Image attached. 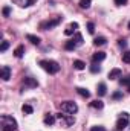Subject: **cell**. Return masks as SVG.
I'll use <instances>...</instances> for the list:
<instances>
[{
  "label": "cell",
  "mask_w": 130,
  "mask_h": 131,
  "mask_svg": "<svg viewBox=\"0 0 130 131\" xmlns=\"http://www.w3.org/2000/svg\"><path fill=\"white\" fill-rule=\"evenodd\" d=\"M90 3H92V0H80V8L89 9L90 8Z\"/></svg>",
  "instance_id": "obj_23"
},
{
  "label": "cell",
  "mask_w": 130,
  "mask_h": 131,
  "mask_svg": "<svg viewBox=\"0 0 130 131\" xmlns=\"http://www.w3.org/2000/svg\"><path fill=\"white\" fill-rule=\"evenodd\" d=\"M112 98L115 99V101H118V99H123V93H121V92H115V93L112 95Z\"/></svg>",
  "instance_id": "obj_29"
},
{
  "label": "cell",
  "mask_w": 130,
  "mask_h": 131,
  "mask_svg": "<svg viewBox=\"0 0 130 131\" xmlns=\"http://www.w3.org/2000/svg\"><path fill=\"white\" fill-rule=\"evenodd\" d=\"M119 116H121V117H127V119H129V113H126V111H124V113H121Z\"/></svg>",
  "instance_id": "obj_36"
},
{
  "label": "cell",
  "mask_w": 130,
  "mask_h": 131,
  "mask_svg": "<svg viewBox=\"0 0 130 131\" xmlns=\"http://www.w3.org/2000/svg\"><path fill=\"white\" fill-rule=\"evenodd\" d=\"M78 46L73 43V40H69V41H66V44H64V49L66 50H75Z\"/></svg>",
  "instance_id": "obj_18"
},
{
  "label": "cell",
  "mask_w": 130,
  "mask_h": 131,
  "mask_svg": "<svg viewBox=\"0 0 130 131\" xmlns=\"http://www.w3.org/2000/svg\"><path fill=\"white\" fill-rule=\"evenodd\" d=\"M69 26H70L72 29H78V23H70Z\"/></svg>",
  "instance_id": "obj_35"
},
{
  "label": "cell",
  "mask_w": 130,
  "mask_h": 131,
  "mask_svg": "<svg viewBox=\"0 0 130 131\" xmlns=\"http://www.w3.org/2000/svg\"><path fill=\"white\" fill-rule=\"evenodd\" d=\"M64 121H66V125H67V127H70V125L75 124V117H73L72 114H67V113L64 114Z\"/></svg>",
  "instance_id": "obj_19"
},
{
  "label": "cell",
  "mask_w": 130,
  "mask_h": 131,
  "mask_svg": "<svg viewBox=\"0 0 130 131\" xmlns=\"http://www.w3.org/2000/svg\"><path fill=\"white\" fill-rule=\"evenodd\" d=\"M119 84H121V85H129L130 84V76H127V78H121V79H119Z\"/></svg>",
  "instance_id": "obj_28"
},
{
  "label": "cell",
  "mask_w": 130,
  "mask_h": 131,
  "mask_svg": "<svg viewBox=\"0 0 130 131\" xmlns=\"http://www.w3.org/2000/svg\"><path fill=\"white\" fill-rule=\"evenodd\" d=\"M26 40H28V41H31L32 44H37V46H38V44H40V41H41V40H40V37L32 35V34H28V35H26Z\"/></svg>",
  "instance_id": "obj_14"
},
{
  "label": "cell",
  "mask_w": 130,
  "mask_h": 131,
  "mask_svg": "<svg viewBox=\"0 0 130 131\" xmlns=\"http://www.w3.org/2000/svg\"><path fill=\"white\" fill-rule=\"evenodd\" d=\"M90 107H92V108H97V110H101V108H103V107H104V102H103V101H92V102H90Z\"/></svg>",
  "instance_id": "obj_20"
},
{
  "label": "cell",
  "mask_w": 130,
  "mask_h": 131,
  "mask_svg": "<svg viewBox=\"0 0 130 131\" xmlns=\"http://www.w3.org/2000/svg\"><path fill=\"white\" fill-rule=\"evenodd\" d=\"M127 28H129V29H130V21H129V25H127Z\"/></svg>",
  "instance_id": "obj_37"
},
{
  "label": "cell",
  "mask_w": 130,
  "mask_h": 131,
  "mask_svg": "<svg viewBox=\"0 0 130 131\" xmlns=\"http://www.w3.org/2000/svg\"><path fill=\"white\" fill-rule=\"evenodd\" d=\"M2 12H3V15H5V17H8V15L11 14V8H9V6H5Z\"/></svg>",
  "instance_id": "obj_30"
},
{
  "label": "cell",
  "mask_w": 130,
  "mask_h": 131,
  "mask_svg": "<svg viewBox=\"0 0 130 131\" xmlns=\"http://www.w3.org/2000/svg\"><path fill=\"white\" fill-rule=\"evenodd\" d=\"M77 93H78L81 98H89V96H90V92H89L87 89H83V87H78V89H77Z\"/></svg>",
  "instance_id": "obj_15"
},
{
  "label": "cell",
  "mask_w": 130,
  "mask_h": 131,
  "mask_svg": "<svg viewBox=\"0 0 130 131\" xmlns=\"http://www.w3.org/2000/svg\"><path fill=\"white\" fill-rule=\"evenodd\" d=\"M98 96L101 98V96H106V93H107V87H106V84L104 82H99L98 84V90H97Z\"/></svg>",
  "instance_id": "obj_12"
},
{
  "label": "cell",
  "mask_w": 130,
  "mask_h": 131,
  "mask_svg": "<svg viewBox=\"0 0 130 131\" xmlns=\"http://www.w3.org/2000/svg\"><path fill=\"white\" fill-rule=\"evenodd\" d=\"M22 111H23L25 114H32L34 108L29 105V104H23V107H22Z\"/></svg>",
  "instance_id": "obj_21"
},
{
  "label": "cell",
  "mask_w": 130,
  "mask_h": 131,
  "mask_svg": "<svg viewBox=\"0 0 130 131\" xmlns=\"http://www.w3.org/2000/svg\"><path fill=\"white\" fill-rule=\"evenodd\" d=\"M60 108H61L63 113H67V114H73V113L78 111V105L73 101H66V102H63L60 105Z\"/></svg>",
  "instance_id": "obj_4"
},
{
  "label": "cell",
  "mask_w": 130,
  "mask_h": 131,
  "mask_svg": "<svg viewBox=\"0 0 130 131\" xmlns=\"http://www.w3.org/2000/svg\"><path fill=\"white\" fill-rule=\"evenodd\" d=\"M23 84H25V87H29V89L38 87V81L35 78H29V76H25L23 78Z\"/></svg>",
  "instance_id": "obj_5"
},
{
  "label": "cell",
  "mask_w": 130,
  "mask_h": 131,
  "mask_svg": "<svg viewBox=\"0 0 130 131\" xmlns=\"http://www.w3.org/2000/svg\"><path fill=\"white\" fill-rule=\"evenodd\" d=\"M103 60H106V52H95L92 55V61L94 63H101Z\"/></svg>",
  "instance_id": "obj_9"
},
{
  "label": "cell",
  "mask_w": 130,
  "mask_h": 131,
  "mask_svg": "<svg viewBox=\"0 0 130 131\" xmlns=\"http://www.w3.org/2000/svg\"><path fill=\"white\" fill-rule=\"evenodd\" d=\"M0 121H2V130L3 131H15L17 130V121L12 116L3 114Z\"/></svg>",
  "instance_id": "obj_1"
},
{
  "label": "cell",
  "mask_w": 130,
  "mask_h": 131,
  "mask_svg": "<svg viewBox=\"0 0 130 131\" xmlns=\"http://www.w3.org/2000/svg\"><path fill=\"white\" fill-rule=\"evenodd\" d=\"M84 67H86V63H84V61H81V60H75V61H73V69H77V70H84Z\"/></svg>",
  "instance_id": "obj_16"
},
{
  "label": "cell",
  "mask_w": 130,
  "mask_h": 131,
  "mask_svg": "<svg viewBox=\"0 0 130 131\" xmlns=\"http://www.w3.org/2000/svg\"><path fill=\"white\" fill-rule=\"evenodd\" d=\"M118 46H119V47H126V46H127V41H126L124 38H119V40H118Z\"/></svg>",
  "instance_id": "obj_31"
},
{
  "label": "cell",
  "mask_w": 130,
  "mask_h": 131,
  "mask_svg": "<svg viewBox=\"0 0 130 131\" xmlns=\"http://www.w3.org/2000/svg\"><path fill=\"white\" fill-rule=\"evenodd\" d=\"M115 3H116L118 6H123V5H126V3H127V0H115Z\"/></svg>",
  "instance_id": "obj_34"
},
{
  "label": "cell",
  "mask_w": 130,
  "mask_h": 131,
  "mask_svg": "<svg viewBox=\"0 0 130 131\" xmlns=\"http://www.w3.org/2000/svg\"><path fill=\"white\" fill-rule=\"evenodd\" d=\"M87 32L90 34V35H94V34H95V25H94L92 21H89V23H87Z\"/></svg>",
  "instance_id": "obj_26"
},
{
  "label": "cell",
  "mask_w": 130,
  "mask_h": 131,
  "mask_svg": "<svg viewBox=\"0 0 130 131\" xmlns=\"http://www.w3.org/2000/svg\"><path fill=\"white\" fill-rule=\"evenodd\" d=\"M15 5H18L20 8H28V6H32L35 3V0H12Z\"/></svg>",
  "instance_id": "obj_8"
},
{
  "label": "cell",
  "mask_w": 130,
  "mask_h": 131,
  "mask_svg": "<svg viewBox=\"0 0 130 131\" xmlns=\"http://www.w3.org/2000/svg\"><path fill=\"white\" fill-rule=\"evenodd\" d=\"M90 131H106V128H104V127H101V125H95V127H92V128H90Z\"/></svg>",
  "instance_id": "obj_32"
},
{
  "label": "cell",
  "mask_w": 130,
  "mask_h": 131,
  "mask_svg": "<svg viewBox=\"0 0 130 131\" xmlns=\"http://www.w3.org/2000/svg\"><path fill=\"white\" fill-rule=\"evenodd\" d=\"M75 29H72L70 26H67V29H64V35H73Z\"/></svg>",
  "instance_id": "obj_33"
},
{
  "label": "cell",
  "mask_w": 130,
  "mask_h": 131,
  "mask_svg": "<svg viewBox=\"0 0 130 131\" xmlns=\"http://www.w3.org/2000/svg\"><path fill=\"white\" fill-rule=\"evenodd\" d=\"M0 78H2L3 81H9V78H11V67H9V66H3V67H2V70H0Z\"/></svg>",
  "instance_id": "obj_6"
},
{
  "label": "cell",
  "mask_w": 130,
  "mask_h": 131,
  "mask_svg": "<svg viewBox=\"0 0 130 131\" xmlns=\"http://www.w3.org/2000/svg\"><path fill=\"white\" fill-rule=\"evenodd\" d=\"M90 72H92V73H99V72H101V67H99L97 63H94V64L90 66Z\"/></svg>",
  "instance_id": "obj_25"
},
{
  "label": "cell",
  "mask_w": 130,
  "mask_h": 131,
  "mask_svg": "<svg viewBox=\"0 0 130 131\" xmlns=\"http://www.w3.org/2000/svg\"><path fill=\"white\" fill-rule=\"evenodd\" d=\"M106 43H107V40H106V37H97V38L94 40V44H95L97 47H98V46H104Z\"/></svg>",
  "instance_id": "obj_17"
},
{
  "label": "cell",
  "mask_w": 130,
  "mask_h": 131,
  "mask_svg": "<svg viewBox=\"0 0 130 131\" xmlns=\"http://www.w3.org/2000/svg\"><path fill=\"white\" fill-rule=\"evenodd\" d=\"M55 119H57L55 116H52V114H49V113H48V114L44 116L43 122H44L46 125H49V127H51V125H54V124H55Z\"/></svg>",
  "instance_id": "obj_13"
},
{
  "label": "cell",
  "mask_w": 130,
  "mask_h": 131,
  "mask_svg": "<svg viewBox=\"0 0 130 131\" xmlns=\"http://www.w3.org/2000/svg\"><path fill=\"white\" fill-rule=\"evenodd\" d=\"M63 17H57V18H52V20H46V21H41L40 23V29L41 31H48V29H52L55 26H58L61 23Z\"/></svg>",
  "instance_id": "obj_3"
},
{
  "label": "cell",
  "mask_w": 130,
  "mask_h": 131,
  "mask_svg": "<svg viewBox=\"0 0 130 131\" xmlns=\"http://www.w3.org/2000/svg\"><path fill=\"white\" fill-rule=\"evenodd\" d=\"M123 61H124L126 64H130V50H127V52L123 53Z\"/></svg>",
  "instance_id": "obj_24"
},
{
  "label": "cell",
  "mask_w": 130,
  "mask_h": 131,
  "mask_svg": "<svg viewBox=\"0 0 130 131\" xmlns=\"http://www.w3.org/2000/svg\"><path fill=\"white\" fill-rule=\"evenodd\" d=\"M23 55H25V46L20 44V46H17L15 50H14V57H15V58H22Z\"/></svg>",
  "instance_id": "obj_11"
},
{
  "label": "cell",
  "mask_w": 130,
  "mask_h": 131,
  "mask_svg": "<svg viewBox=\"0 0 130 131\" xmlns=\"http://www.w3.org/2000/svg\"><path fill=\"white\" fill-rule=\"evenodd\" d=\"M127 87H129V92H130V84H129V85H127Z\"/></svg>",
  "instance_id": "obj_38"
},
{
  "label": "cell",
  "mask_w": 130,
  "mask_h": 131,
  "mask_svg": "<svg viewBox=\"0 0 130 131\" xmlns=\"http://www.w3.org/2000/svg\"><path fill=\"white\" fill-rule=\"evenodd\" d=\"M38 64L41 66L48 73H51V75H55V73L60 72V64H58L57 61H52V60H41Z\"/></svg>",
  "instance_id": "obj_2"
},
{
  "label": "cell",
  "mask_w": 130,
  "mask_h": 131,
  "mask_svg": "<svg viewBox=\"0 0 130 131\" xmlns=\"http://www.w3.org/2000/svg\"><path fill=\"white\" fill-rule=\"evenodd\" d=\"M8 47H9V41L3 40V41H2V46H0V52H5V50H6Z\"/></svg>",
  "instance_id": "obj_27"
},
{
  "label": "cell",
  "mask_w": 130,
  "mask_h": 131,
  "mask_svg": "<svg viewBox=\"0 0 130 131\" xmlns=\"http://www.w3.org/2000/svg\"><path fill=\"white\" fill-rule=\"evenodd\" d=\"M72 40H73V43L77 46H81L83 44V35L81 34H75V38H72Z\"/></svg>",
  "instance_id": "obj_22"
},
{
  "label": "cell",
  "mask_w": 130,
  "mask_h": 131,
  "mask_svg": "<svg viewBox=\"0 0 130 131\" xmlns=\"http://www.w3.org/2000/svg\"><path fill=\"white\" fill-rule=\"evenodd\" d=\"M129 125V119L127 117H121L119 116V119H118V122H116V130L118 131H123L126 130V127Z\"/></svg>",
  "instance_id": "obj_7"
},
{
  "label": "cell",
  "mask_w": 130,
  "mask_h": 131,
  "mask_svg": "<svg viewBox=\"0 0 130 131\" xmlns=\"http://www.w3.org/2000/svg\"><path fill=\"white\" fill-rule=\"evenodd\" d=\"M121 73H123L121 69H118V67H116V69H112V70L109 72V79H116V78L121 76Z\"/></svg>",
  "instance_id": "obj_10"
}]
</instances>
